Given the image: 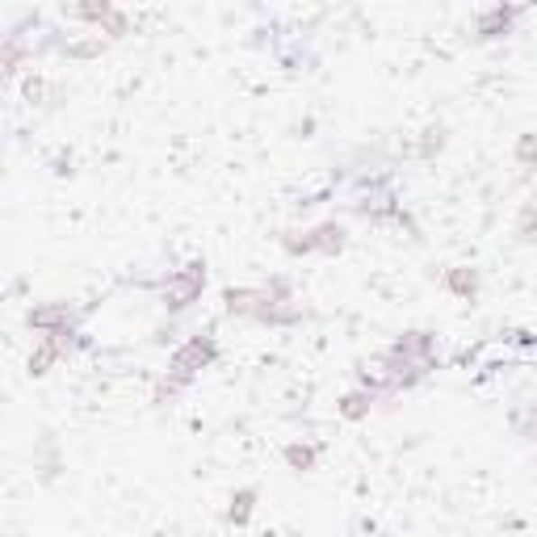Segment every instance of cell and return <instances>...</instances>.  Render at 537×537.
Here are the masks:
<instances>
[{
  "mask_svg": "<svg viewBox=\"0 0 537 537\" xmlns=\"http://www.w3.org/2000/svg\"><path fill=\"white\" fill-rule=\"evenodd\" d=\"M214 357H219V341H214V332H197V336H189V341H181L177 349H172L168 369H164V374H172L177 382L189 387L202 369L214 366Z\"/></svg>",
  "mask_w": 537,
  "mask_h": 537,
  "instance_id": "3",
  "label": "cell"
},
{
  "mask_svg": "<svg viewBox=\"0 0 537 537\" xmlns=\"http://www.w3.org/2000/svg\"><path fill=\"white\" fill-rule=\"evenodd\" d=\"M202 290H206V265L189 260L185 268H172L168 278L159 281V306L168 315H181V311H189L202 298Z\"/></svg>",
  "mask_w": 537,
  "mask_h": 537,
  "instance_id": "1",
  "label": "cell"
},
{
  "mask_svg": "<svg viewBox=\"0 0 537 537\" xmlns=\"http://www.w3.org/2000/svg\"><path fill=\"white\" fill-rule=\"evenodd\" d=\"M268 303H273V298L265 294V286H240V290L232 286V290H223V311L235 319H257L260 323Z\"/></svg>",
  "mask_w": 537,
  "mask_h": 537,
  "instance_id": "4",
  "label": "cell"
},
{
  "mask_svg": "<svg viewBox=\"0 0 537 537\" xmlns=\"http://www.w3.org/2000/svg\"><path fill=\"white\" fill-rule=\"evenodd\" d=\"M374 399H378V395H369V391H361V387H357V391H349L341 403H336V412H341L344 420H366L369 407H374Z\"/></svg>",
  "mask_w": 537,
  "mask_h": 537,
  "instance_id": "8",
  "label": "cell"
},
{
  "mask_svg": "<svg viewBox=\"0 0 537 537\" xmlns=\"http://www.w3.org/2000/svg\"><path fill=\"white\" fill-rule=\"evenodd\" d=\"M344 244H349V232H344V223H336V219L319 223L311 232L281 235V248H286L290 257H336V252H344Z\"/></svg>",
  "mask_w": 537,
  "mask_h": 537,
  "instance_id": "2",
  "label": "cell"
},
{
  "mask_svg": "<svg viewBox=\"0 0 537 537\" xmlns=\"http://www.w3.org/2000/svg\"><path fill=\"white\" fill-rule=\"evenodd\" d=\"M252 508H257V491L244 487L232 496V508H227V525H248L252 521Z\"/></svg>",
  "mask_w": 537,
  "mask_h": 537,
  "instance_id": "9",
  "label": "cell"
},
{
  "mask_svg": "<svg viewBox=\"0 0 537 537\" xmlns=\"http://www.w3.org/2000/svg\"><path fill=\"white\" fill-rule=\"evenodd\" d=\"M445 290H450L453 298H462V303H470V298L478 294V273H475V268H462V265L445 268Z\"/></svg>",
  "mask_w": 537,
  "mask_h": 537,
  "instance_id": "7",
  "label": "cell"
},
{
  "mask_svg": "<svg viewBox=\"0 0 537 537\" xmlns=\"http://www.w3.org/2000/svg\"><path fill=\"white\" fill-rule=\"evenodd\" d=\"M63 353H68V344H63V341H50V336H42V341H38V349L30 353V374H34V378L50 374V366H55V361H59Z\"/></svg>",
  "mask_w": 537,
  "mask_h": 537,
  "instance_id": "6",
  "label": "cell"
},
{
  "mask_svg": "<svg viewBox=\"0 0 537 537\" xmlns=\"http://www.w3.org/2000/svg\"><path fill=\"white\" fill-rule=\"evenodd\" d=\"M286 466L290 470H315V462H319V445H303V441H294V445H286Z\"/></svg>",
  "mask_w": 537,
  "mask_h": 537,
  "instance_id": "10",
  "label": "cell"
},
{
  "mask_svg": "<svg viewBox=\"0 0 537 537\" xmlns=\"http://www.w3.org/2000/svg\"><path fill=\"white\" fill-rule=\"evenodd\" d=\"M521 13H525V9H516V5H491V9L478 13L475 34H478V38H500V34H508Z\"/></svg>",
  "mask_w": 537,
  "mask_h": 537,
  "instance_id": "5",
  "label": "cell"
}]
</instances>
